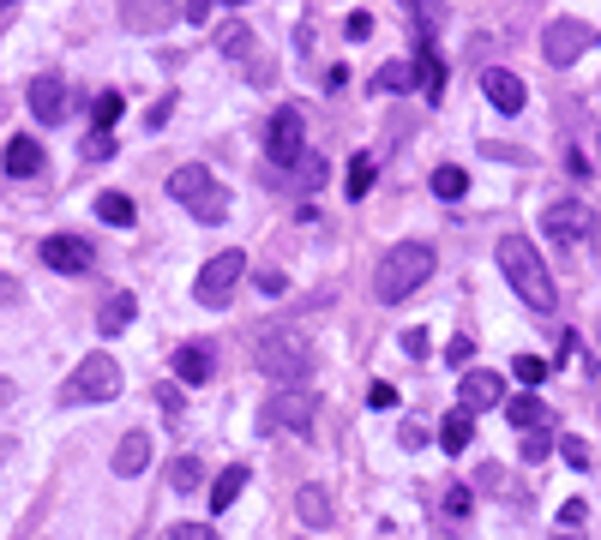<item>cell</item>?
I'll list each match as a JSON object with an SVG mask.
<instances>
[{
	"label": "cell",
	"instance_id": "4dcf8cb0",
	"mask_svg": "<svg viewBox=\"0 0 601 540\" xmlns=\"http://www.w3.org/2000/svg\"><path fill=\"white\" fill-rule=\"evenodd\" d=\"M367 187H373V156H355L349 163V198H367Z\"/></svg>",
	"mask_w": 601,
	"mask_h": 540
},
{
	"label": "cell",
	"instance_id": "7402d4cb",
	"mask_svg": "<svg viewBox=\"0 0 601 540\" xmlns=\"http://www.w3.org/2000/svg\"><path fill=\"white\" fill-rule=\"evenodd\" d=\"M506 421L517 426V433H541V426H548V402H541V397H511Z\"/></svg>",
	"mask_w": 601,
	"mask_h": 540
},
{
	"label": "cell",
	"instance_id": "cb8c5ba5",
	"mask_svg": "<svg viewBox=\"0 0 601 540\" xmlns=\"http://www.w3.org/2000/svg\"><path fill=\"white\" fill-rule=\"evenodd\" d=\"M289 175H295V187H300V193H314V187H325V156L300 151L295 163H289Z\"/></svg>",
	"mask_w": 601,
	"mask_h": 540
},
{
	"label": "cell",
	"instance_id": "1f68e13d",
	"mask_svg": "<svg viewBox=\"0 0 601 540\" xmlns=\"http://www.w3.org/2000/svg\"><path fill=\"white\" fill-rule=\"evenodd\" d=\"M91 115H97V127H115V120H120V90H103V97H97V108H91Z\"/></svg>",
	"mask_w": 601,
	"mask_h": 540
},
{
	"label": "cell",
	"instance_id": "5bb4252c",
	"mask_svg": "<svg viewBox=\"0 0 601 540\" xmlns=\"http://www.w3.org/2000/svg\"><path fill=\"white\" fill-rule=\"evenodd\" d=\"M169 367H175V385H181V390L187 385H205V378L217 373V343H181Z\"/></svg>",
	"mask_w": 601,
	"mask_h": 540
},
{
	"label": "cell",
	"instance_id": "ba28073f",
	"mask_svg": "<svg viewBox=\"0 0 601 540\" xmlns=\"http://www.w3.org/2000/svg\"><path fill=\"white\" fill-rule=\"evenodd\" d=\"M300 151H307V115L289 103V108H277L271 127H265V156H271L277 168H289Z\"/></svg>",
	"mask_w": 601,
	"mask_h": 540
},
{
	"label": "cell",
	"instance_id": "816d5d0a",
	"mask_svg": "<svg viewBox=\"0 0 601 540\" xmlns=\"http://www.w3.org/2000/svg\"><path fill=\"white\" fill-rule=\"evenodd\" d=\"M7 7H18V0H0V13H7Z\"/></svg>",
	"mask_w": 601,
	"mask_h": 540
},
{
	"label": "cell",
	"instance_id": "ab89813d",
	"mask_svg": "<svg viewBox=\"0 0 601 540\" xmlns=\"http://www.w3.org/2000/svg\"><path fill=\"white\" fill-rule=\"evenodd\" d=\"M397 438H404V450H421V445H427V426L404 421V426H397Z\"/></svg>",
	"mask_w": 601,
	"mask_h": 540
},
{
	"label": "cell",
	"instance_id": "484cf974",
	"mask_svg": "<svg viewBox=\"0 0 601 540\" xmlns=\"http://www.w3.org/2000/svg\"><path fill=\"white\" fill-rule=\"evenodd\" d=\"M470 438H475V421H470V414H463V409H458V414H451V421L439 426V445L451 450V457H458V450H470Z\"/></svg>",
	"mask_w": 601,
	"mask_h": 540
},
{
	"label": "cell",
	"instance_id": "7c38bea8",
	"mask_svg": "<svg viewBox=\"0 0 601 540\" xmlns=\"http://www.w3.org/2000/svg\"><path fill=\"white\" fill-rule=\"evenodd\" d=\"M499 402H506V378H499V373H487V367L463 373V385H458V409H463V414L499 409Z\"/></svg>",
	"mask_w": 601,
	"mask_h": 540
},
{
	"label": "cell",
	"instance_id": "d590c367",
	"mask_svg": "<svg viewBox=\"0 0 601 540\" xmlns=\"http://www.w3.org/2000/svg\"><path fill=\"white\" fill-rule=\"evenodd\" d=\"M157 409L169 414V421H181V385H175V378H169V385H157Z\"/></svg>",
	"mask_w": 601,
	"mask_h": 540
},
{
	"label": "cell",
	"instance_id": "f907efd6",
	"mask_svg": "<svg viewBox=\"0 0 601 540\" xmlns=\"http://www.w3.org/2000/svg\"><path fill=\"white\" fill-rule=\"evenodd\" d=\"M7 450H13V445H7V438H0V463H7Z\"/></svg>",
	"mask_w": 601,
	"mask_h": 540
},
{
	"label": "cell",
	"instance_id": "d4e9b609",
	"mask_svg": "<svg viewBox=\"0 0 601 540\" xmlns=\"http://www.w3.org/2000/svg\"><path fill=\"white\" fill-rule=\"evenodd\" d=\"M97 217L115 222V229H132V217H139V210H132L127 193H97Z\"/></svg>",
	"mask_w": 601,
	"mask_h": 540
},
{
	"label": "cell",
	"instance_id": "74e56055",
	"mask_svg": "<svg viewBox=\"0 0 601 540\" xmlns=\"http://www.w3.org/2000/svg\"><path fill=\"white\" fill-rule=\"evenodd\" d=\"M169 115H175V90H169V97H157V103L144 108V127L157 132V127H163V120H169Z\"/></svg>",
	"mask_w": 601,
	"mask_h": 540
},
{
	"label": "cell",
	"instance_id": "e0dca14e",
	"mask_svg": "<svg viewBox=\"0 0 601 540\" xmlns=\"http://www.w3.org/2000/svg\"><path fill=\"white\" fill-rule=\"evenodd\" d=\"M144 468H151V433H144V426H132V433L115 445V475L132 480V475H144Z\"/></svg>",
	"mask_w": 601,
	"mask_h": 540
},
{
	"label": "cell",
	"instance_id": "83f0119b",
	"mask_svg": "<svg viewBox=\"0 0 601 540\" xmlns=\"http://www.w3.org/2000/svg\"><path fill=\"white\" fill-rule=\"evenodd\" d=\"M433 193H439V198H463V193H470V175H463L458 163H445L439 175H433Z\"/></svg>",
	"mask_w": 601,
	"mask_h": 540
},
{
	"label": "cell",
	"instance_id": "5b68a950",
	"mask_svg": "<svg viewBox=\"0 0 601 540\" xmlns=\"http://www.w3.org/2000/svg\"><path fill=\"white\" fill-rule=\"evenodd\" d=\"M115 397H120V360L103 355V348H97V355H85L79 367L66 373V385L54 390V402H61V409H79V402H115Z\"/></svg>",
	"mask_w": 601,
	"mask_h": 540
},
{
	"label": "cell",
	"instance_id": "ffe728a7",
	"mask_svg": "<svg viewBox=\"0 0 601 540\" xmlns=\"http://www.w3.org/2000/svg\"><path fill=\"white\" fill-rule=\"evenodd\" d=\"M295 516L307 528H331V492L319 487V480H307V487H295Z\"/></svg>",
	"mask_w": 601,
	"mask_h": 540
},
{
	"label": "cell",
	"instance_id": "f6af8a7d",
	"mask_svg": "<svg viewBox=\"0 0 601 540\" xmlns=\"http://www.w3.org/2000/svg\"><path fill=\"white\" fill-rule=\"evenodd\" d=\"M259 288H265V295H283L289 277H283V270H259Z\"/></svg>",
	"mask_w": 601,
	"mask_h": 540
},
{
	"label": "cell",
	"instance_id": "3957f363",
	"mask_svg": "<svg viewBox=\"0 0 601 540\" xmlns=\"http://www.w3.org/2000/svg\"><path fill=\"white\" fill-rule=\"evenodd\" d=\"M169 198L199 222V229L229 222V193H222V180L210 175L205 163H181V168H175V175H169Z\"/></svg>",
	"mask_w": 601,
	"mask_h": 540
},
{
	"label": "cell",
	"instance_id": "44dd1931",
	"mask_svg": "<svg viewBox=\"0 0 601 540\" xmlns=\"http://www.w3.org/2000/svg\"><path fill=\"white\" fill-rule=\"evenodd\" d=\"M241 492H247V463H229L217 480H210V511H229Z\"/></svg>",
	"mask_w": 601,
	"mask_h": 540
},
{
	"label": "cell",
	"instance_id": "9a60e30c",
	"mask_svg": "<svg viewBox=\"0 0 601 540\" xmlns=\"http://www.w3.org/2000/svg\"><path fill=\"white\" fill-rule=\"evenodd\" d=\"M25 97H30V115H37L42 127H54V120L66 115V78H54V73L49 78H30Z\"/></svg>",
	"mask_w": 601,
	"mask_h": 540
},
{
	"label": "cell",
	"instance_id": "b9f144b4",
	"mask_svg": "<svg viewBox=\"0 0 601 540\" xmlns=\"http://www.w3.org/2000/svg\"><path fill=\"white\" fill-rule=\"evenodd\" d=\"M85 156H115V139H108V132H91V139H85Z\"/></svg>",
	"mask_w": 601,
	"mask_h": 540
},
{
	"label": "cell",
	"instance_id": "4316f807",
	"mask_svg": "<svg viewBox=\"0 0 601 540\" xmlns=\"http://www.w3.org/2000/svg\"><path fill=\"white\" fill-rule=\"evenodd\" d=\"M199 480H205V463H199V457H175L169 463V487L175 492H199Z\"/></svg>",
	"mask_w": 601,
	"mask_h": 540
},
{
	"label": "cell",
	"instance_id": "f5cc1de1",
	"mask_svg": "<svg viewBox=\"0 0 601 540\" xmlns=\"http://www.w3.org/2000/svg\"><path fill=\"white\" fill-rule=\"evenodd\" d=\"M222 7H241V0H222Z\"/></svg>",
	"mask_w": 601,
	"mask_h": 540
},
{
	"label": "cell",
	"instance_id": "f35d334b",
	"mask_svg": "<svg viewBox=\"0 0 601 540\" xmlns=\"http://www.w3.org/2000/svg\"><path fill=\"white\" fill-rule=\"evenodd\" d=\"M367 402H373V409H397V390L380 378V385H367Z\"/></svg>",
	"mask_w": 601,
	"mask_h": 540
},
{
	"label": "cell",
	"instance_id": "ee69618b",
	"mask_svg": "<svg viewBox=\"0 0 601 540\" xmlns=\"http://www.w3.org/2000/svg\"><path fill=\"white\" fill-rule=\"evenodd\" d=\"M427 348H433V343H427V331H404V355H415V360H421Z\"/></svg>",
	"mask_w": 601,
	"mask_h": 540
},
{
	"label": "cell",
	"instance_id": "2e32d148",
	"mask_svg": "<svg viewBox=\"0 0 601 540\" xmlns=\"http://www.w3.org/2000/svg\"><path fill=\"white\" fill-rule=\"evenodd\" d=\"M42 168H49V156H42V144L30 139V132L7 139V175H13V180H37Z\"/></svg>",
	"mask_w": 601,
	"mask_h": 540
},
{
	"label": "cell",
	"instance_id": "4fadbf2b",
	"mask_svg": "<svg viewBox=\"0 0 601 540\" xmlns=\"http://www.w3.org/2000/svg\"><path fill=\"white\" fill-rule=\"evenodd\" d=\"M482 90H487V103H494L499 115H523V103H529V90H523V78L511 73V66H487Z\"/></svg>",
	"mask_w": 601,
	"mask_h": 540
},
{
	"label": "cell",
	"instance_id": "e575fe53",
	"mask_svg": "<svg viewBox=\"0 0 601 540\" xmlns=\"http://www.w3.org/2000/svg\"><path fill=\"white\" fill-rule=\"evenodd\" d=\"M560 457H565V468H589V445H584V438H560Z\"/></svg>",
	"mask_w": 601,
	"mask_h": 540
},
{
	"label": "cell",
	"instance_id": "603a6c76",
	"mask_svg": "<svg viewBox=\"0 0 601 540\" xmlns=\"http://www.w3.org/2000/svg\"><path fill=\"white\" fill-rule=\"evenodd\" d=\"M373 90H380V97H404V90H415V66H409V61H385L380 73H373Z\"/></svg>",
	"mask_w": 601,
	"mask_h": 540
},
{
	"label": "cell",
	"instance_id": "7a4b0ae2",
	"mask_svg": "<svg viewBox=\"0 0 601 540\" xmlns=\"http://www.w3.org/2000/svg\"><path fill=\"white\" fill-rule=\"evenodd\" d=\"M433 265H439V258H433L427 241H397L392 253L380 258V270H373V295H380L385 307H397V300H409L421 283H427Z\"/></svg>",
	"mask_w": 601,
	"mask_h": 540
},
{
	"label": "cell",
	"instance_id": "d6a6232c",
	"mask_svg": "<svg viewBox=\"0 0 601 540\" xmlns=\"http://www.w3.org/2000/svg\"><path fill=\"white\" fill-rule=\"evenodd\" d=\"M470 504H475L470 487H451V492H445V516H451V523H463V516H470Z\"/></svg>",
	"mask_w": 601,
	"mask_h": 540
},
{
	"label": "cell",
	"instance_id": "60d3db41",
	"mask_svg": "<svg viewBox=\"0 0 601 540\" xmlns=\"http://www.w3.org/2000/svg\"><path fill=\"white\" fill-rule=\"evenodd\" d=\"M475 355V343H470V336H451V348H445V360H451V367H463V360H470Z\"/></svg>",
	"mask_w": 601,
	"mask_h": 540
},
{
	"label": "cell",
	"instance_id": "f1b7e54d",
	"mask_svg": "<svg viewBox=\"0 0 601 540\" xmlns=\"http://www.w3.org/2000/svg\"><path fill=\"white\" fill-rule=\"evenodd\" d=\"M548 373H553V367L541 355H517V360H511V378H517V385H529V390H536Z\"/></svg>",
	"mask_w": 601,
	"mask_h": 540
},
{
	"label": "cell",
	"instance_id": "8d00e7d4",
	"mask_svg": "<svg viewBox=\"0 0 601 540\" xmlns=\"http://www.w3.org/2000/svg\"><path fill=\"white\" fill-rule=\"evenodd\" d=\"M548 450H553V438H548V433H523V463H541Z\"/></svg>",
	"mask_w": 601,
	"mask_h": 540
},
{
	"label": "cell",
	"instance_id": "7bdbcfd3",
	"mask_svg": "<svg viewBox=\"0 0 601 540\" xmlns=\"http://www.w3.org/2000/svg\"><path fill=\"white\" fill-rule=\"evenodd\" d=\"M584 516H589V504H584V499L560 504V523H565V528H577V523H584Z\"/></svg>",
	"mask_w": 601,
	"mask_h": 540
},
{
	"label": "cell",
	"instance_id": "52a82bcc",
	"mask_svg": "<svg viewBox=\"0 0 601 540\" xmlns=\"http://www.w3.org/2000/svg\"><path fill=\"white\" fill-rule=\"evenodd\" d=\"M241 277H247V253H217V258H205L199 265V283H193V300L199 307H229L235 300V288H241Z\"/></svg>",
	"mask_w": 601,
	"mask_h": 540
},
{
	"label": "cell",
	"instance_id": "7dc6e473",
	"mask_svg": "<svg viewBox=\"0 0 601 540\" xmlns=\"http://www.w3.org/2000/svg\"><path fill=\"white\" fill-rule=\"evenodd\" d=\"M181 13H187V18H193V25H205V18H210V0H187Z\"/></svg>",
	"mask_w": 601,
	"mask_h": 540
},
{
	"label": "cell",
	"instance_id": "9c48e42d",
	"mask_svg": "<svg viewBox=\"0 0 601 540\" xmlns=\"http://www.w3.org/2000/svg\"><path fill=\"white\" fill-rule=\"evenodd\" d=\"M541 229H548L560 246H577V241L596 234V210H589L584 198H553V205L541 210Z\"/></svg>",
	"mask_w": 601,
	"mask_h": 540
},
{
	"label": "cell",
	"instance_id": "277c9868",
	"mask_svg": "<svg viewBox=\"0 0 601 540\" xmlns=\"http://www.w3.org/2000/svg\"><path fill=\"white\" fill-rule=\"evenodd\" d=\"M253 367H259L265 378L300 385V378L314 373V343H307V336H295L289 324H283V331H259V336H253Z\"/></svg>",
	"mask_w": 601,
	"mask_h": 540
},
{
	"label": "cell",
	"instance_id": "c3c4849f",
	"mask_svg": "<svg viewBox=\"0 0 601 540\" xmlns=\"http://www.w3.org/2000/svg\"><path fill=\"white\" fill-rule=\"evenodd\" d=\"M13 295H18V283L7 277V270H0V300H13Z\"/></svg>",
	"mask_w": 601,
	"mask_h": 540
},
{
	"label": "cell",
	"instance_id": "6da1fadb",
	"mask_svg": "<svg viewBox=\"0 0 601 540\" xmlns=\"http://www.w3.org/2000/svg\"><path fill=\"white\" fill-rule=\"evenodd\" d=\"M494 258H499V270H506V283L517 288V300H523L529 312H553V307H560L553 270H548V258L536 253V241H523V234H506Z\"/></svg>",
	"mask_w": 601,
	"mask_h": 540
},
{
	"label": "cell",
	"instance_id": "bcb514c9",
	"mask_svg": "<svg viewBox=\"0 0 601 540\" xmlns=\"http://www.w3.org/2000/svg\"><path fill=\"white\" fill-rule=\"evenodd\" d=\"M349 37H355V42L373 37V13H349Z\"/></svg>",
	"mask_w": 601,
	"mask_h": 540
},
{
	"label": "cell",
	"instance_id": "ac0fdd59",
	"mask_svg": "<svg viewBox=\"0 0 601 540\" xmlns=\"http://www.w3.org/2000/svg\"><path fill=\"white\" fill-rule=\"evenodd\" d=\"M175 18V0H120V25L127 30H163Z\"/></svg>",
	"mask_w": 601,
	"mask_h": 540
},
{
	"label": "cell",
	"instance_id": "681fc988",
	"mask_svg": "<svg viewBox=\"0 0 601 540\" xmlns=\"http://www.w3.org/2000/svg\"><path fill=\"white\" fill-rule=\"evenodd\" d=\"M0 402H13V378H0Z\"/></svg>",
	"mask_w": 601,
	"mask_h": 540
},
{
	"label": "cell",
	"instance_id": "30bf717a",
	"mask_svg": "<svg viewBox=\"0 0 601 540\" xmlns=\"http://www.w3.org/2000/svg\"><path fill=\"white\" fill-rule=\"evenodd\" d=\"M589 42H596V30H589L584 18H553V25L541 30V54H548V66H572Z\"/></svg>",
	"mask_w": 601,
	"mask_h": 540
},
{
	"label": "cell",
	"instance_id": "8992f818",
	"mask_svg": "<svg viewBox=\"0 0 601 540\" xmlns=\"http://www.w3.org/2000/svg\"><path fill=\"white\" fill-rule=\"evenodd\" d=\"M314 414H319V397L307 385H289V390H277L271 402L259 409V433L271 438V433H314Z\"/></svg>",
	"mask_w": 601,
	"mask_h": 540
},
{
	"label": "cell",
	"instance_id": "8fae6325",
	"mask_svg": "<svg viewBox=\"0 0 601 540\" xmlns=\"http://www.w3.org/2000/svg\"><path fill=\"white\" fill-rule=\"evenodd\" d=\"M42 265L61 270V277H91L97 253H91V241H79V234H49V241H42Z\"/></svg>",
	"mask_w": 601,
	"mask_h": 540
},
{
	"label": "cell",
	"instance_id": "f546056e",
	"mask_svg": "<svg viewBox=\"0 0 601 540\" xmlns=\"http://www.w3.org/2000/svg\"><path fill=\"white\" fill-rule=\"evenodd\" d=\"M222 54H229V61H247V54H253L247 25H229V30H222Z\"/></svg>",
	"mask_w": 601,
	"mask_h": 540
},
{
	"label": "cell",
	"instance_id": "d6986e66",
	"mask_svg": "<svg viewBox=\"0 0 601 540\" xmlns=\"http://www.w3.org/2000/svg\"><path fill=\"white\" fill-rule=\"evenodd\" d=\"M132 319H139V300H132L127 288H115V295H108L103 307H97V331H103V336H120Z\"/></svg>",
	"mask_w": 601,
	"mask_h": 540
},
{
	"label": "cell",
	"instance_id": "836d02e7",
	"mask_svg": "<svg viewBox=\"0 0 601 540\" xmlns=\"http://www.w3.org/2000/svg\"><path fill=\"white\" fill-rule=\"evenodd\" d=\"M169 540H222V535H217L210 523H175V528H169Z\"/></svg>",
	"mask_w": 601,
	"mask_h": 540
}]
</instances>
